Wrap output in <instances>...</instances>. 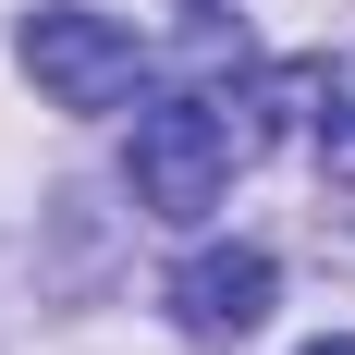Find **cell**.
<instances>
[{
    "instance_id": "2",
    "label": "cell",
    "mask_w": 355,
    "mask_h": 355,
    "mask_svg": "<svg viewBox=\"0 0 355 355\" xmlns=\"http://www.w3.org/2000/svg\"><path fill=\"white\" fill-rule=\"evenodd\" d=\"M25 73L49 86L62 110H123L147 86V49H135V25H110V12H86V0H49V12H25Z\"/></svg>"
},
{
    "instance_id": "3",
    "label": "cell",
    "mask_w": 355,
    "mask_h": 355,
    "mask_svg": "<svg viewBox=\"0 0 355 355\" xmlns=\"http://www.w3.org/2000/svg\"><path fill=\"white\" fill-rule=\"evenodd\" d=\"M270 294H282V270H270L257 245H209V257H184V270H172V306H184L196 331H220V343L270 319Z\"/></svg>"
},
{
    "instance_id": "1",
    "label": "cell",
    "mask_w": 355,
    "mask_h": 355,
    "mask_svg": "<svg viewBox=\"0 0 355 355\" xmlns=\"http://www.w3.org/2000/svg\"><path fill=\"white\" fill-rule=\"evenodd\" d=\"M233 159H245V123H233V98H159V110L135 123V196H147L159 220L220 209Z\"/></svg>"
},
{
    "instance_id": "4",
    "label": "cell",
    "mask_w": 355,
    "mask_h": 355,
    "mask_svg": "<svg viewBox=\"0 0 355 355\" xmlns=\"http://www.w3.org/2000/svg\"><path fill=\"white\" fill-rule=\"evenodd\" d=\"M306 355H355V343H343V331H331V343H306Z\"/></svg>"
}]
</instances>
